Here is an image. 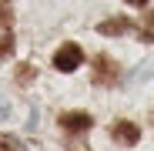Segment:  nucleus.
Here are the masks:
<instances>
[{
    "label": "nucleus",
    "mask_w": 154,
    "mask_h": 151,
    "mask_svg": "<svg viewBox=\"0 0 154 151\" xmlns=\"http://www.w3.org/2000/svg\"><path fill=\"white\" fill-rule=\"evenodd\" d=\"M121 77H124V71H121V64L114 57H107V54L94 57V71H91V84L94 87H117Z\"/></svg>",
    "instance_id": "1"
},
{
    "label": "nucleus",
    "mask_w": 154,
    "mask_h": 151,
    "mask_svg": "<svg viewBox=\"0 0 154 151\" xmlns=\"http://www.w3.org/2000/svg\"><path fill=\"white\" fill-rule=\"evenodd\" d=\"M54 64L60 74H74L77 67L84 64V50H81V44H74V40H67V44H60L57 50H54Z\"/></svg>",
    "instance_id": "2"
},
{
    "label": "nucleus",
    "mask_w": 154,
    "mask_h": 151,
    "mask_svg": "<svg viewBox=\"0 0 154 151\" xmlns=\"http://www.w3.org/2000/svg\"><path fill=\"white\" fill-rule=\"evenodd\" d=\"M111 138L117 141V144H124V148H134L137 141H141V128L134 121H127V118H117L114 124H111Z\"/></svg>",
    "instance_id": "3"
},
{
    "label": "nucleus",
    "mask_w": 154,
    "mask_h": 151,
    "mask_svg": "<svg viewBox=\"0 0 154 151\" xmlns=\"http://www.w3.org/2000/svg\"><path fill=\"white\" fill-rule=\"evenodd\" d=\"M57 124H60L64 131H70V134H81V131H91L94 128V118L87 111H60Z\"/></svg>",
    "instance_id": "4"
},
{
    "label": "nucleus",
    "mask_w": 154,
    "mask_h": 151,
    "mask_svg": "<svg viewBox=\"0 0 154 151\" xmlns=\"http://www.w3.org/2000/svg\"><path fill=\"white\" fill-rule=\"evenodd\" d=\"M131 27H134V20L121 14V17H107V20H100V24H97V34H100V37H124Z\"/></svg>",
    "instance_id": "5"
},
{
    "label": "nucleus",
    "mask_w": 154,
    "mask_h": 151,
    "mask_svg": "<svg viewBox=\"0 0 154 151\" xmlns=\"http://www.w3.org/2000/svg\"><path fill=\"white\" fill-rule=\"evenodd\" d=\"M137 37L144 44H154V10H144V17L137 20Z\"/></svg>",
    "instance_id": "6"
},
{
    "label": "nucleus",
    "mask_w": 154,
    "mask_h": 151,
    "mask_svg": "<svg viewBox=\"0 0 154 151\" xmlns=\"http://www.w3.org/2000/svg\"><path fill=\"white\" fill-rule=\"evenodd\" d=\"M0 27L10 30L14 27V10H10V0H0Z\"/></svg>",
    "instance_id": "7"
},
{
    "label": "nucleus",
    "mask_w": 154,
    "mask_h": 151,
    "mask_svg": "<svg viewBox=\"0 0 154 151\" xmlns=\"http://www.w3.org/2000/svg\"><path fill=\"white\" fill-rule=\"evenodd\" d=\"M0 151H23V144L14 134H0Z\"/></svg>",
    "instance_id": "8"
},
{
    "label": "nucleus",
    "mask_w": 154,
    "mask_h": 151,
    "mask_svg": "<svg viewBox=\"0 0 154 151\" xmlns=\"http://www.w3.org/2000/svg\"><path fill=\"white\" fill-rule=\"evenodd\" d=\"M34 74H37V71H34L30 64H20V67H17V84H30Z\"/></svg>",
    "instance_id": "9"
},
{
    "label": "nucleus",
    "mask_w": 154,
    "mask_h": 151,
    "mask_svg": "<svg viewBox=\"0 0 154 151\" xmlns=\"http://www.w3.org/2000/svg\"><path fill=\"white\" fill-rule=\"evenodd\" d=\"M10 50H14V34H4L0 37V57H7Z\"/></svg>",
    "instance_id": "10"
},
{
    "label": "nucleus",
    "mask_w": 154,
    "mask_h": 151,
    "mask_svg": "<svg viewBox=\"0 0 154 151\" xmlns=\"http://www.w3.org/2000/svg\"><path fill=\"white\" fill-rule=\"evenodd\" d=\"M124 4H131V7H144V4H151V0H124Z\"/></svg>",
    "instance_id": "11"
},
{
    "label": "nucleus",
    "mask_w": 154,
    "mask_h": 151,
    "mask_svg": "<svg viewBox=\"0 0 154 151\" xmlns=\"http://www.w3.org/2000/svg\"><path fill=\"white\" fill-rule=\"evenodd\" d=\"M70 151H87V148H77V144H74V148H70Z\"/></svg>",
    "instance_id": "12"
},
{
    "label": "nucleus",
    "mask_w": 154,
    "mask_h": 151,
    "mask_svg": "<svg viewBox=\"0 0 154 151\" xmlns=\"http://www.w3.org/2000/svg\"><path fill=\"white\" fill-rule=\"evenodd\" d=\"M151 121H154V111H151Z\"/></svg>",
    "instance_id": "13"
}]
</instances>
